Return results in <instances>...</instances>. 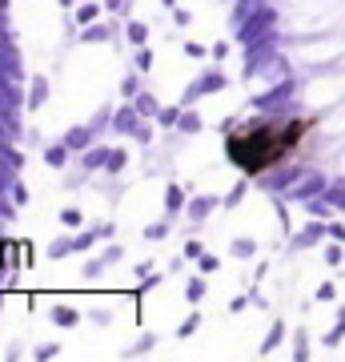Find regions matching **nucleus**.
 Masks as SVG:
<instances>
[{"label": "nucleus", "mask_w": 345, "mask_h": 362, "mask_svg": "<svg viewBox=\"0 0 345 362\" xmlns=\"http://www.w3.org/2000/svg\"><path fill=\"white\" fill-rule=\"evenodd\" d=\"M305 129L309 121H301V117H261V121L241 125L225 149H229V161L241 165L245 173H265L301 149Z\"/></svg>", "instance_id": "1"}]
</instances>
